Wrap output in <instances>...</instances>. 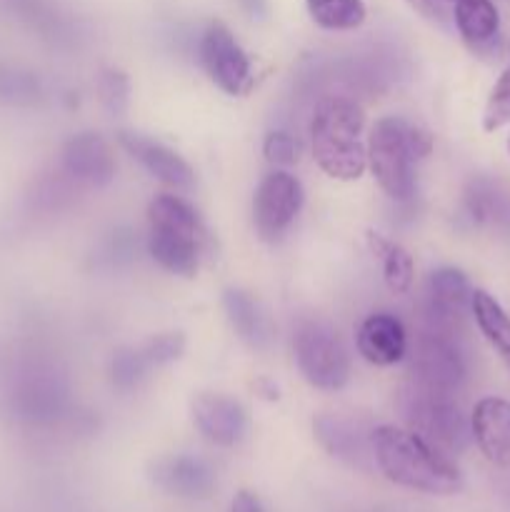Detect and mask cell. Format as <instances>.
Returning a JSON list of instances; mask_svg holds the SVG:
<instances>
[{
  "mask_svg": "<svg viewBox=\"0 0 510 512\" xmlns=\"http://www.w3.org/2000/svg\"><path fill=\"white\" fill-rule=\"evenodd\" d=\"M223 308L228 315L230 328L235 330L243 343H248L250 348H265L270 340V328L268 318L260 310L258 300L250 293L240 288H228L223 293Z\"/></svg>",
  "mask_w": 510,
  "mask_h": 512,
  "instance_id": "obj_19",
  "label": "cell"
},
{
  "mask_svg": "<svg viewBox=\"0 0 510 512\" xmlns=\"http://www.w3.org/2000/svg\"><path fill=\"white\" fill-rule=\"evenodd\" d=\"M310 20L330 33L358 30L368 18L365 0H305Z\"/></svg>",
  "mask_w": 510,
  "mask_h": 512,
  "instance_id": "obj_22",
  "label": "cell"
},
{
  "mask_svg": "<svg viewBox=\"0 0 510 512\" xmlns=\"http://www.w3.org/2000/svg\"><path fill=\"white\" fill-rule=\"evenodd\" d=\"M373 458L375 468L405 490L438 498L463 490V475L450 455L410 428L378 425L373 430Z\"/></svg>",
  "mask_w": 510,
  "mask_h": 512,
  "instance_id": "obj_1",
  "label": "cell"
},
{
  "mask_svg": "<svg viewBox=\"0 0 510 512\" xmlns=\"http://www.w3.org/2000/svg\"><path fill=\"white\" fill-rule=\"evenodd\" d=\"M230 512H265V508L258 495H253L250 490H240L230 503Z\"/></svg>",
  "mask_w": 510,
  "mask_h": 512,
  "instance_id": "obj_31",
  "label": "cell"
},
{
  "mask_svg": "<svg viewBox=\"0 0 510 512\" xmlns=\"http://www.w3.org/2000/svg\"><path fill=\"white\" fill-rule=\"evenodd\" d=\"M453 20L463 43L473 53H493L500 38V13L493 0H455Z\"/></svg>",
  "mask_w": 510,
  "mask_h": 512,
  "instance_id": "obj_18",
  "label": "cell"
},
{
  "mask_svg": "<svg viewBox=\"0 0 510 512\" xmlns=\"http://www.w3.org/2000/svg\"><path fill=\"white\" fill-rule=\"evenodd\" d=\"M405 3H408L413 10H418L420 15H425V18L438 20V23H443L445 15H448L445 13L443 0H405Z\"/></svg>",
  "mask_w": 510,
  "mask_h": 512,
  "instance_id": "obj_30",
  "label": "cell"
},
{
  "mask_svg": "<svg viewBox=\"0 0 510 512\" xmlns=\"http://www.w3.org/2000/svg\"><path fill=\"white\" fill-rule=\"evenodd\" d=\"M198 58L210 83L218 85L225 95H245L253 85V63L243 45L235 40L228 25L213 20L203 30L198 43Z\"/></svg>",
  "mask_w": 510,
  "mask_h": 512,
  "instance_id": "obj_9",
  "label": "cell"
},
{
  "mask_svg": "<svg viewBox=\"0 0 510 512\" xmlns=\"http://www.w3.org/2000/svg\"><path fill=\"white\" fill-rule=\"evenodd\" d=\"M508 153H510V135H508Z\"/></svg>",
  "mask_w": 510,
  "mask_h": 512,
  "instance_id": "obj_33",
  "label": "cell"
},
{
  "mask_svg": "<svg viewBox=\"0 0 510 512\" xmlns=\"http://www.w3.org/2000/svg\"><path fill=\"white\" fill-rule=\"evenodd\" d=\"M198 433L218 448H233L248 433V410L235 398L220 393H200L190 403Z\"/></svg>",
  "mask_w": 510,
  "mask_h": 512,
  "instance_id": "obj_13",
  "label": "cell"
},
{
  "mask_svg": "<svg viewBox=\"0 0 510 512\" xmlns=\"http://www.w3.org/2000/svg\"><path fill=\"white\" fill-rule=\"evenodd\" d=\"M118 143L133 160H138L155 180L173 190H190L195 185V173L173 148L150 135L135 130H120Z\"/></svg>",
  "mask_w": 510,
  "mask_h": 512,
  "instance_id": "obj_15",
  "label": "cell"
},
{
  "mask_svg": "<svg viewBox=\"0 0 510 512\" xmlns=\"http://www.w3.org/2000/svg\"><path fill=\"white\" fill-rule=\"evenodd\" d=\"M305 203L303 183L290 170L275 168L258 183L253 195L255 233L263 243H278Z\"/></svg>",
  "mask_w": 510,
  "mask_h": 512,
  "instance_id": "obj_8",
  "label": "cell"
},
{
  "mask_svg": "<svg viewBox=\"0 0 510 512\" xmlns=\"http://www.w3.org/2000/svg\"><path fill=\"white\" fill-rule=\"evenodd\" d=\"M148 370L150 365L140 348H120L115 350L113 360H110V380L123 393L138 388L145 380V375H148Z\"/></svg>",
  "mask_w": 510,
  "mask_h": 512,
  "instance_id": "obj_24",
  "label": "cell"
},
{
  "mask_svg": "<svg viewBox=\"0 0 510 512\" xmlns=\"http://www.w3.org/2000/svg\"><path fill=\"white\" fill-rule=\"evenodd\" d=\"M408 343V330L403 320L395 318L393 313H370L355 333L360 358L375 368H390L405 360Z\"/></svg>",
  "mask_w": 510,
  "mask_h": 512,
  "instance_id": "obj_16",
  "label": "cell"
},
{
  "mask_svg": "<svg viewBox=\"0 0 510 512\" xmlns=\"http://www.w3.org/2000/svg\"><path fill=\"white\" fill-rule=\"evenodd\" d=\"M208 243L203 223L180 195H155L148 205V255L170 275L193 278Z\"/></svg>",
  "mask_w": 510,
  "mask_h": 512,
  "instance_id": "obj_3",
  "label": "cell"
},
{
  "mask_svg": "<svg viewBox=\"0 0 510 512\" xmlns=\"http://www.w3.org/2000/svg\"><path fill=\"white\" fill-rule=\"evenodd\" d=\"M368 168L383 193L395 203H410L415 195V163L433 150V140L425 130L408 120L380 118L368 135Z\"/></svg>",
  "mask_w": 510,
  "mask_h": 512,
  "instance_id": "obj_4",
  "label": "cell"
},
{
  "mask_svg": "<svg viewBox=\"0 0 510 512\" xmlns=\"http://www.w3.org/2000/svg\"><path fill=\"white\" fill-rule=\"evenodd\" d=\"M470 303H473V285L463 270L445 265L428 275V283H425L428 325L458 333L463 320L470 315Z\"/></svg>",
  "mask_w": 510,
  "mask_h": 512,
  "instance_id": "obj_11",
  "label": "cell"
},
{
  "mask_svg": "<svg viewBox=\"0 0 510 512\" xmlns=\"http://www.w3.org/2000/svg\"><path fill=\"white\" fill-rule=\"evenodd\" d=\"M15 408L30 423H48L60 413V393L50 380L30 378L15 395Z\"/></svg>",
  "mask_w": 510,
  "mask_h": 512,
  "instance_id": "obj_23",
  "label": "cell"
},
{
  "mask_svg": "<svg viewBox=\"0 0 510 512\" xmlns=\"http://www.w3.org/2000/svg\"><path fill=\"white\" fill-rule=\"evenodd\" d=\"M470 315L478 325L480 335L488 340L490 348L498 353L505 368L510 370V315L505 313L503 305L485 290H473V303H470Z\"/></svg>",
  "mask_w": 510,
  "mask_h": 512,
  "instance_id": "obj_20",
  "label": "cell"
},
{
  "mask_svg": "<svg viewBox=\"0 0 510 512\" xmlns=\"http://www.w3.org/2000/svg\"><path fill=\"white\" fill-rule=\"evenodd\" d=\"M145 360L150 368H163V365L175 363L185 353V335L183 333H160L145 340L143 348Z\"/></svg>",
  "mask_w": 510,
  "mask_h": 512,
  "instance_id": "obj_28",
  "label": "cell"
},
{
  "mask_svg": "<svg viewBox=\"0 0 510 512\" xmlns=\"http://www.w3.org/2000/svg\"><path fill=\"white\" fill-rule=\"evenodd\" d=\"M238 3L253 20H260L268 13V0H238Z\"/></svg>",
  "mask_w": 510,
  "mask_h": 512,
  "instance_id": "obj_32",
  "label": "cell"
},
{
  "mask_svg": "<svg viewBox=\"0 0 510 512\" xmlns=\"http://www.w3.org/2000/svg\"><path fill=\"white\" fill-rule=\"evenodd\" d=\"M263 155L273 168L288 170L290 165H295L300 160V145L285 130H273V133L265 135L263 140Z\"/></svg>",
  "mask_w": 510,
  "mask_h": 512,
  "instance_id": "obj_29",
  "label": "cell"
},
{
  "mask_svg": "<svg viewBox=\"0 0 510 512\" xmlns=\"http://www.w3.org/2000/svg\"><path fill=\"white\" fill-rule=\"evenodd\" d=\"M368 248L375 258L383 265V280L393 295L410 293L415 280V263L413 255L403 248V245L393 243V240L383 238L380 233H368Z\"/></svg>",
  "mask_w": 510,
  "mask_h": 512,
  "instance_id": "obj_21",
  "label": "cell"
},
{
  "mask_svg": "<svg viewBox=\"0 0 510 512\" xmlns=\"http://www.w3.org/2000/svg\"><path fill=\"white\" fill-rule=\"evenodd\" d=\"M373 430L355 415L323 413L313 420V435L320 448L353 468H375Z\"/></svg>",
  "mask_w": 510,
  "mask_h": 512,
  "instance_id": "obj_10",
  "label": "cell"
},
{
  "mask_svg": "<svg viewBox=\"0 0 510 512\" xmlns=\"http://www.w3.org/2000/svg\"><path fill=\"white\" fill-rule=\"evenodd\" d=\"M63 173L85 188H105L115 178V153L98 133H78L63 145L60 153Z\"/></svg>",
  "mask_w": 510,
  "mask_h": 512,
  "instance_id": "obj_14",
  "label": "cell"
},
{
  "mask_svg": "<svg viewBox=\"0 0 510 512\" xmlns=\"http://www.w3.org/2000/svg\"><path fill=\"white\" fill-rule=\"evenodd\" d=\"M40 85L35 75L13 65H0V100L10 105H28L38 100Z\"/></svg>",
  "mask_w": 510,
  "mask_h": 512,
  "instance_id": "obj_26",
  "label": "cell"
},
{
  "mask_svg": "<svg viewBox=\"0 0 510 512\" xmlns=\"http://www.w3.org/2000/svg\"><path fill=\"white\" fill-rule=\"evenodd\" d=\"M398 408L405 425L443 453H463L470 445V415L455 400V393L425 388L410 380L398 395Z\"/></svg>",
  "mask_w": 510,
  "mask_h": 512,
  "instance_id": "obj_5",
  "label": "cell"
},
{
  "mask_svg": "<svg viewBox=\"0 0 510 512\" xmlns=\"http://www.w3.org/2000/svg\"><path fill=\"white\" fill-rule=\"evenodd\" d=\"M98 98L110 115H123L130 105V80L123 70L103 68L98 75Z\"/></svg>",
  "mask_w": 510,
  "mask_h": 512,
  "instance_id": "obj_27",
  "label": "cell"
},
{
  "mask_svg": "<svg viewBox=\"0 0 510 512\" xmlns=\"http://www.w3.org/2000/svg\"><path fill=\"white\" fill-rule=\"evenodd\" d=\"M455 335L458 333H448L433 325L415 335L405 353L413 383L445 390V393H458L463 388L468 378V365H465V355Z\"/></svg>",
  "mask_w": 510,
  "mask_h": 512,
  "instance_id": "obj_7",
  "label": "cell"
},
{
  "mask_svg": "<svg viewBox=\"0 0 510 512\" xmlns=\"http://www.w3.org/2000/svg\"><path fill=\"white\" fill-rule=\"evenodd\" d=\"M365 113L355 100L328 95L310 118V150L325 175L335 180H358L368 168L363 135Z\"/></svg>",
  "mask_w": 510,
  "mask_h": 512,
  "instance_id": "obj_2",
  "label": "cell"
},
{
  "mask_svg": "<svg viewBox=\"0 0 510 512\" xmlns=\"http://www.w3.org/2000/svg\"><path fill=\"white\" fill-rule=\"evenodd\" d=\"M505 125H510V63L505 65L503 73L493 83L483 108L485 133H495V130L505 128Z\"/></svg>",
  "mask_w": 510,
  "mask_h": 512,
  "instance_id": "obj_25",
  "label": "cell"
},
{
  "mask_svg": "<svg viewBox=\"0 0 510 512\" xmlns=\"http://www.w3.org/2000/svg\"><path fill=\"white\" fill-rule=\"evenodd\" d=\"M150 483L180 500H205L213 495L218 478L213 465L200 455H165L150 465Z\"/></svg>",
  "mask_w": 510,
  "mask_h": 512,
  "instance_id": "obj_12",
  "label": "cell"
},
{
  "mask_svg": "<svg viewBox=\"0 0 510 512\" xmlns=\"http://www.w3.org/2000/svg\"><path fill=\"white\" fill-rule=\"evenodd\" d=\"M470 435L485 460L510 468V400L488 395L470 413Z\"/></svg>",
  "mask_w": 510,
  "mask_h": 512,
  "instance_id": "obj_17",
  "label": "cell"
},
{
  "mask_svg": "<svg viewBox=\"0 0 510 512\" xmlns=\"http://www.w3.org/2000/svg\"><path fill=\"white\" fill-rule=\"evenodd\" d=\"M293 355L300 375L318 390H340L350 380V353L338 330L318 318L300 320L293 333Z\"/></svg>",
  "mask_w": 510,
  "mask_h": 512,
  "instance_id": "obj_6",
  "label": "cell"
}]
</instances>
